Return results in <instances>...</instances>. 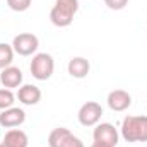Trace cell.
Masks as SVG:
<instances>
[{
    "instance_id": "6da1fadb",
    "label": "cell",
    "mask_w": 147,
    "mask_h": 147,
    "mask_svg": "<svg viewBox=\"0 0 147 147\" xmlns=\"http://www.w3.org/2000/svg\"><path fill=\"white\" fill-rule=\"evenodd\" d=\"M79 10V0H57L53 9L50 10V21L57 28L70 26Z\"/></svg>"
},
{
    "instance_id": "7a4b0ae2",
    "label": "cell",
    "mask_w": 147,
    "mask_h": 147,
    "mask_svg": "<svg viewBox=\"0 0 147 147\" xmlns=\"http://www.w3.org/2000/svg\"><path fill=\"white\" fill-rule=\"evenodd\" d=\"M121 137L127 142H147V116H127V118H123Z\"/></svg>"
},
{
    "instance_id": "3957f363",
    "label": "cell",
    "mask_w": 147,
    "mask_h": 147,
    "mask_svg": "<svg viewBox=\"0 0 147 147\" xmlns=\"http://www.w3.org/2000/svg\"><path fill=\"white\" fill-rule=\"evenodd\" d=\"M29 70L36 80H48L55 72V60L50 53H36L31 60Z\"/></svg>"
},
{
    "instance_id": "277c9868",
    "label": "cell",
    "mask_w": 147,
    "mask_h": 147,
    "mask_svg": "<svg viewBox=\"0 0 147 147\" xmlns=\"http://www.w3.org/2000/svg\"><path fill=\"white\" fill-rule=\"evenodd\" d=\"M101 116H103V108H101V105L96 103V101H87V103H84V105L80 106V110H79V115H77L79 123L84 125V127H96V125L99 123Z\"/></svg>"
},
{
    "instance_id": "5b68a950",
    "label": "cell",
    "mask_w": 147,
    "mask_h": 147,
    "mask_svg": "<svg viewBox=\"0 0 147 147\" xmlns=\"http://www.w3.org/2000/svg\"><path fill=\"white\" fill-rule=\"evenodd\" d=\"M38 46H39V39L33 33H21L12 39V48L21 57H29L36 53Z\"/></svg>"
},
{
    "instance_id": "8992f818",
    "label": "cell",
    "mask_w": 147,
    "mask_h": 147,
    "mask_svg": "<svg viewBox=\"0 0 147 147\" xmlns=\"http://www.w3.org/2000/svg\"><path fill=\"white\" fill-rule=\"evenodd\" d=\"M92 137H94V142H101V144H106L110 147H115L120 139L118 130L111 123H98L94 132H92Z\"/></svg>"
},
{
    "instance_id": "52a82bcc",
    "label": "cell",
    "mask_w": 147,
    "mask_h": 147,
    "mask_svg": "<svg viewBox=\"0 0 147 147\" xmlns=\"http://www.w3.org/2000/svg\"><path fill=\"white\" fill-rule=\"evenodd\" d=\"M26 121V113L21 108H7V110H2L0 113V127L3 128H16V127H21L22 123Z\"/></svg>"
},
{
    "instance_id": "ba28073f",
    "label": "cell",
    "mask_w": 147,
    "mask_h": 147,
    "mask_svg": "<svg viewBox=\"0 0 147 147\" xmlns=\"http://www.w3.org/2000/svg\"><path fill=\"white\" fill-rule=\"evenodd\" d=\"M108 106L113 111H125L132 105V96L123 89H115L108 94Z\"/></svg>"
},
{
    "instance_id": "9c48e42d",
    "label": "cell",
    "mask_w": 147,
    "mask_h": 147,
    "mask_svg": "<svg viewBox=\"0 0 147 147\" xmlns=\"http://www.w3.org/2000/svg\"><path fill=\"white\" fill-rule=\"evenodd\" d=\"M0 82L7 89H16V87L19 89L21 84H22V70L19 67H14V65L2 69V72H0Z\"/></svg>"
},
{
    "instance_id": "30bf717a",
    "label": "cell",
    "mask_w": 147,
    "mask_h": 147,
    "mask_svg": "<svg viewBox=\"0 0 147 147\" xmlns=\"http://www.w3.org/2000/svg\"><path fill=\"white\" fill-rule=\"evenodd\" d=\"M17 99L26 106H34L41 101V89L33 84H24L17 91Z\"/></svg>"
},
{
    "instance_id": "8fae6325",
    "label": "cell",
    "mask_w": 147,
    "mask_h": 147,
    "mask_svg": "<svg viewBox=\"0 0 147 147\" xmlns=\"http://www.w3.org/2000/svg\"><path fill=\"white\" fill-rule=\"evenodd\" d=\"M67 70L74 79H84V77H87V74L91 70V63L84 57H74L67 65Z\"/></svg>"
},
{
    "instance_id": "7c38bea8",
    "label": "cell",
    "mask_w": 147,
    "mask_h": 147,
    "mask_svg": "<svg viewBox=\"0 0 147 147\" xmlns=\"http://www.w3.org/2000/svg\"><path fill=\"white\" fill-rule=\"evenodd\" d=\"M3 144L9 147H28L29 139H28V134L24 130L10 128V130H7V134L3 137Z\"/></svg>"
},
{
    "instance_id": "4fadbf2b",
    "label": "cell",
    "mask_w": 147,
    "mask_h": 147,
    "mask_svg": "<svg viewBox=\"0 0 147 147\" xmlns=\"http://www.w3.org/2000/svg\"><path fill=\"white\" fill-rule=\"evenodd\" d=\"M72 135L74 134L69 128L58 127V128L51 130V134H50V137H48V146L50 147H63V144H65Z\"/></svg>"
},
{
    "instance_id": "5bb4252c",
    "label": "cell",
    "mask_w": 147,
    "mask_h": 147,
    "mask_svg": "<svg viewBox=\"0 0 147 147\" xmlns=\"http://www.w3.org/2000/svg\"><path fill=\"white\" fill-rule=\"evenodd\" d=\"M14 53H16V51H14L12 45L0 43V70L12 65V62H14Z\"/></svg>"
},
{
    "instance_id": "9a60e30c",
    "label": "cell",
    "mask_w": 147,
    "mask_h": 147,
    "mask_svg": "<svg viewBox=\"0 0 147 147\" xmlns=\"http://www.w3.org/2000/svg\"><path fill=\"white\" fill-rule=\"evenodd\" d=\"M16 103V96L12 92V89H7V87H2L0 89V110H7V108H12Z\"/></svg>"
},
{
    "instance_id": "2e32d148",
    "label": "cell",
    "mask_w": 147,
    "mask_h": 147,
    "mask_svg": "<svg viewBox=\"0 0 147 147\" xmlns=\"http://www.w3.org/2000/svg\"><path fill=\"white\" fill-rule=\"evenodd\" d=\"M33 0H7V5L14 10V12H24L31 7Z\"/></svg>"
},
{
    "instance_id": "e0dca14e",
    "label": "cell",
    "mask_w": 147,
    "mask_h": 147,
    "mask_svg": "<svg viewBox=\"0 0 147 147\" xmlns=\"http://www.w3.org/2000/svg\"><path fill=\"white\" fill-rule=\"evenodd\" d=\"M105 3H106V7L111 9V10H121V9L127 7L128 0H105Z\"/></svg>"
},
{
    "instance_id": "ac0fdd59",
    "label": "cell",
    "mask_w": 147,
    "mask_h": 147,
    "mask_svg": "<svg viewBox=\"0 0 147 147\" xmlns=\"http://www.w3.org/2000/svg\"><path fill=\"white\" fill-rule=\"evenodd\" d=\"M63 147H86L84 146V142L79 139V137H75V135H72L65 144H63Z\"/></svg>"
},
{
    "instance_id": "d6986e66",
    "label": "cell",
    "mask_w": 147,
    "mask_h": 147,
    "mask_svg": "<svg viewBox=\"0 0 147 147\" xmlns=\"http://www.w3.org/2000/svg\"><path fill=\"white\" fill-rule=\"evenodd\" d=\"M91 147H110V146H106V144H101V142H92V144H91Z\"/></svg>"
},
{
    "instance_id": "ffe728a7",
    "label": "cell",
    "mask_w": 147,
    "mask_h": 147,
    "mask_svg": "<svg viewBox=\"0 0 147 147\" xmlns=\"http://www.w3.org/2000/svg\"><path fill=\"white\" fill-rule=\"evenodd\" d=\"M0 147H9V146H5V144H3V142H2V144H0Z\"/></svg>"
}]
</instances>
